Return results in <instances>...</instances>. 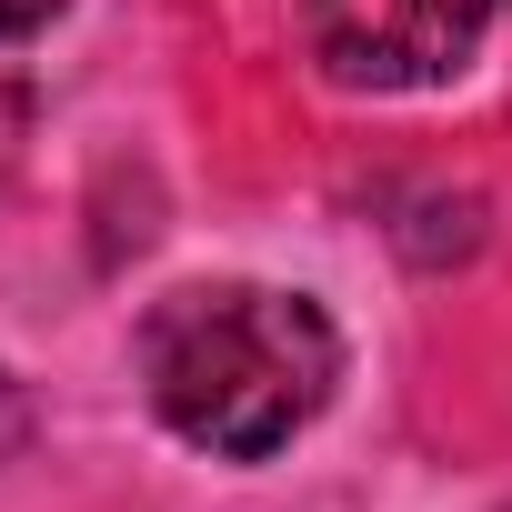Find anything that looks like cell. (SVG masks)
Here are the masks:
<instances>
[{
    "label": "cell",
    "instance_id": "5",
    "mask_svg": "<svg viewBox=\"0 0 512 512\" xmlns=\"http://www.w3.org/2000/svg\"><path fill=\"white\" fill-rule=\"evenodd\" d=\"M502 512H512V502H502Z\"/></svg>",
    "mask_w": 512,
    "mask_h": 512
},
{
    "label": "cell",
    "instance_id": "1",
    "mask_svg": "<svg viewBox=\"0 0 512 512\" xmlns=\"http://www.w3.org/2000/svg\"><path fill=\"white\" fill-rule=\"evenodd\" d=\"M141 382L151 412L221 452V462H272L342 382V342L302 292H262V282H191L171 302H151L141 322Z\"/></svg>",
    "mask_w": 512,
    "mask_h": 512
},
{
    "label": "cell",
    "instance_id": "2",
    "mask_svg": "<svg viewBox=\"0 0 512 512\" xmlns=\"http://www.w3.org/2000/svg\"><path fill=\"white\" fill-rule=\"evenodd\" d=\"M502 0H302V41L342 91H422L452 81Z\"/></svg>",
    "mask_w": 512,
    "mask_h": 512
},
{
    "label": "cell",
    "instance_id": "4",
    "mask_svg": "<svg viewBox=\"0 0 512 512\" xmlns=\"http://www.w3.org/2000/svg\"><path fill=\"white\" fill-rule=\"evenodd\" d=\"M21 432H31V412H21V392H11V372H0V452H21Z\"/></svg>",
    "mask_w": 512,
    "mask_h": 512
},
{
    "label": "cell",
    "instance_id": "3",
    "mask_svg": "<svg viewBox=\"0 0 512 512\" xmlns=\"http://www.w3.org/2000/svg\"><path fill=\"white\" fill-rule=\"evenodd\" d=\"M71 11V0H0V41H31V31H51Z\"/></svg>",
    "mask_w": 512,
    "mask_h": 512
}]
</instances>
